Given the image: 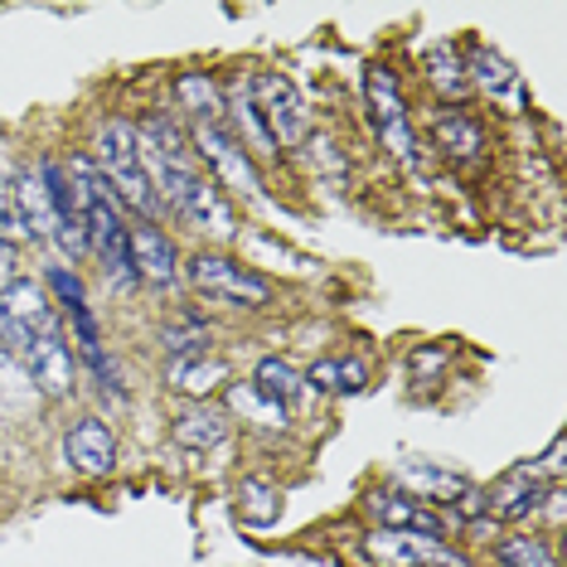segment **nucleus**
I'll list each match as a JSON object with an SVG mask.
<instances>
[{
  "label": "nucleus",
  "mask_w": 567,
  "mask_h": 567,
  "mask_svg": "<svg viewBox=\"0 0 567 567\" xmlns=\"http://www.w3.org/2000/svg\"><path fill=\"white\" fill-rule=\"evenodd\" d=\"M136 156L141 165H146L151 185H156L161 204H171V209H179V199L195 189V146H189L185 126H179L171 112H156V117H146L136 126Z\"/></svg>",
  "instance_id": "nucleus-1"
},
{
  "label": "nucleus",
  "mask_w": 567,
  "mask_h": 567,
  "mask_svg": "<svg viewBox=\"0 0 567 567\" xmlns=\"http://www.w3.org/2000/svg\"><path fill=\"white\" fill-rule=\"evenodd\" d=\"M93 165L102 171V179L112 185L117 204H132V209L146 218V224H156L161 195H156V185H151V175H146V165H141V156H136V126L132 122L112 117V122L97 126Z\"/></svg>",
  "instance_id": "nucleus-2"
},
{
  "label": "nucleus",
  "mask_w": 567,
  "mask_h": 567,
  "mask_svg": "<svg viewBox=\"0 0 567 567\" xmlns=\"http://www.w3.org/2000/svg\"><path fill=\"white\" fill-rule=\"evenodd\" d=\"M49 330H59V320H54V301H49L40 281L16 277L10 287H0V344L6 350L24 354Z\"/></svg>",
  "instance_id": "nucleus-3"
},
{
  "label": "nucleus",
  "mask_w": 567,
  "mask_h": 567,
  "mask_svg": "<svg viewBox=\"0 0 567 567\" xmlns=\"http://www.w3.org/2000/svg\"><path fill=\"white\" fill-rule=\"evenodd\" d=\"M364 93H369V117L379 126V141L393 151L403 165H417V141H412V122H408V102L398 93L393 69L373 63L364 73Z\"/></svg>",
  "instance_id": "nucleus-4"
},
{
  "label": "nucleus",
  "mask_w": 567,
  "mask_h": 567,
  "mask_svg": "<svg viewBox=\"0 0 567 567\" xmlns=\"http://www.w3.org/2000/svg\"><path fill=\"white\" fill-rule=\"evenodd\" d=\"M364 553L379 567H471L456 548H446L442 538L427 534H408V528H379V534L364 538Z\"/></svg>",
  "instance_id": "nucleus-5"
},
{
  "label": "nucleus",
  "mask_w": 567,
  "mask_h": 567,
  "mask_svg": "<svg viewBox=\"0 0 567 567\" xmlns=\"http://www.w3.org/2000/svg\"><path fill=\"white\" fill-rule=\"evenodd\" d=\"M189 146H195L199 156L218 171L224 189L257 195V175L248 165V151L238 146V136H234V126H228V122H189Z\"/></svg>",
  "instance_id": "nucleus-6"
},
{
  "label": "nucleus",
  "mask_w": 567,
  "mask_h": 567,
  "mask_svg": "<svg viewBox=\"0 0 567 567\" xmlns=\"http://www.w3.org/2000/svg\"><path fill=\"white\" fill-rule=\"evenodd\" d=\"M189 281L204 291V296H224V301H238V306H267L272 301V287L262 277H252L248 267H238L234 257L224 252H199L189 262Z\"/></svg>",
  "instance_id": "nucleus-7"
},
{
  "label": "nucleus",
  "mask_w": 567,
  "mask_h": 567,
  "mask_svg": "<svg viewBox=\"0 0 567 567\" xmlns=\"http://www.w3.org/2000/svg\"><path fill=\"white\" fill-rule=\"evenodd\" d=\"M252 97H257V107H262V122L277 146H296V141L306 136V97L287 73H257Z\"/></svg>",
  "instance_id": "nucleus-8"
},
{
  "label": "nucleus",
  "mask_w": 567,
  "mask_h": 567,
  "mask_svg": "<svg viewBox=\"0 0 567 567\" xmlns=\"http://www.w3.org/2000/svg\"><path fill=\"white\" fill-rule=\"evenodd\" d=\"M24 379L34 383L44 398H69L79 389V359L63 330H49L24 350Z\"/></svg>",
  "instance_id": "nucleus-9"
},
{
  "label": "nucleus",
  "mask_w": 567,
  "mask_h": 567,
  "mask_svg": "<svg viewBox=\"0 0 567 567\" xmlns=\"http://www.w3.org/2000/svg\"><path fill=\"white\" fill-rule=\"evenodd\" d=\"M63 456L79 475H112L117 466V436L102 417H79L63 436Z\"/></svg>",
  "instance_id": "nucleus-10"
},
{
  "label": "nucleus",
  "mask_w": 567,
  "mask_h": 567,
  "mask_svg": "<svg viewBox=\"0 0 567 567\" xmlns=\"http://www.w3.org/2000/svg\"><path fill=\"white\" fill-rule=\"evenodd\" d=\"M179 218H185L189 228H199V234L209 238H234L238 234V214H234V199L224 195V185L218 179H195V189H189L185 199H179Z\"/></svg>",
  "instance_id": "nucleus-11"
},
{
  "label": "nucleus",
  "mask_w": 567,
  "mask_h": 567,
  "mask_svg": "<svg viewBox=\"0 0 567 567\" xmlns=\"http://www.w3.org/2000/svg\"><path fill=\"white\" fill-rule=\"evenodd\" d=\"M132 272L136 281H151V287H171V281L179 277V252H175V243L161 234L156 224H141L132 228Z\"/></svg>",
  "instance_id": "nucleus-12"
},
{
  "label": "nucleus",
  "mask_w": 567,
  "mask_h": 567,
  "mask_svg": "<svg viewBox=\"0 0 567 567\" xmlns=\"http://www.w3.org/2000/svg\"><path fill=\"white\" fill-rule=\"evenodd\" d=\"M369 509L379 514L383 528H408V534H427V538L446 534L442 514H432L422 499H412V495H398V489H379V495H369Z\"/></svg>",
  "instance_id": "nucleus-13"
},
{
  "label": "nucleus",
  "mask_w": 567,
  "mask_h": 567,
  "mask_svg": "<svg viewBox=\"0 0 567 567\" xmlns=\"http://www.w3.org/2000/svg\"><path fill=\"white\" fill-rule=\"evenodd\" d=\"M489 495V514H499V519H528V514H538V505L548 499V489L538 485V466H524V471H509L505 481L495 489H485Z\"/></svg>",
  "instance_id": "nucleus-14"
},
{
  "label": "nucleus",
  "mask_w": 567,
  "mask_h": 567,
  "mask_svg": "<svg viewBox=\"0 0 567 567\" xmlns=\"http://www.w3.org/2000/svg\"><path fill=\"white\" fill-rule=\"evenodd\" d=\"M16 228H24L30 238H54V199L44 189L40 165L16 179Z\"/></svg>",
  "instance_id": "nucleus-15"
},
{
  "label": "nucleus",
  "mask_w": 567,
  "mask_h": 567,
  "mask_svg": "<svg viewBox=\"0 0 567 567\" xmlns=\"http://www.w3.org/2000/svg\"><path fill=\"white\" fill-rule=\"evenodd\" d=\"M228 432H234V412H224L214 403H195L175 417V442L189 451H209L218 442H228Z\"/></svg>",
  "instance_id": "nucleus-16"
},
{
  "label": "nucleus",
  "mask_w": 567,
  "mask_h": 567,
  "mask_svg": "<svg viewBox=\"0 0 567 567\" xmlns=\"http://www.w3.org/2000/svg\"><path fill=\"white\" fill-rule=\"evenodd\" d=\"M432 136H436V146H442L446 156H461V161H471V156H481V151H485L481 122H475L471 112H456V107L436 112V117H432Z\"/></svg>",
  "instance_id": "nucleus-17"
},
{
  "label": "nucleus",
  "mask_w": 567,
  "mask_h": 567,
  "mask_svg": "<svg viewBox=\"0 0 567 567\" xmlns=\"http://www.w3.org/2000/svg\"><path fill=\"white\" fill-rule=\"evenodd\" d=\"M224 107H234L228 117H234V126L248 136V156L272 161L277 156V141H272V132H267V122H262V107H257V97H252V83L234 87V97H224Z\"/></svg>",
  "instance_id": "nucleus-18"
},
{
  "label": "nucleus",
  "mask_w": 567,
  "mask_h": 567,
  "mask_svg": "<svg viewBox=\"0 0 567 567\" xmlns=\"http://www.w3.org/2000/svg\"><path fill=\"white\" fill-rule=\"evenodd\" d=\"M398 481L417 489L422 505L432 499V505H451V509H456L461 495L471 489V481H461V475H451V471H436V466H403L398 471Z\"/></svg>",
  "instance_id": "nucleus-19"
},
{
  "label": "nucleus",
  "mask_w": 567,
  "mask_h": 567,
  "mask_svg": "<svg viewBox=\"0 0 567 567\" xmlns=\"http://www.w3.org/2000/svg\"><path fill=\"white\" fill-rule=\"evenodd\" d=\"M252 389L257 393H267L272 403H281L291 412V403L301 398V389H306V379L296 373L287 359H257V369H252Z\"/></svg>",
  "instance_id": "nucleus-20"
},
{
  "label": "nucleus",
  "mask_w": 567,
  "mask_h": 567,
  "mask_svg": "<svg viewBox=\"0 0 567 567\" xmlns=\"http://www.w3.org/2000/svg\"><path fill=\"white\" fill-rule=\"evenodd\" d=\"M175 93H179V102H185L189 122H218L224 93L214 87V79H204V73H179V79H175Z\"/></svg>",
  "instance_id": "nucleus-21"
},
{
  "label": "nucleus",
  "mask_w": 567,
  "mask_h": 567,
  "mask_svg": "<svg viewBox=\"0 0 567 567\" xmlns=\"http://www.w3.org/2000/svg\"><path fill=\"white\" fill-rule=\"evenodd\" d=\"M466 83H481L489 97H499V93H509V87H514V69H509V59L495 54V49L475 44L471 63H466Z\"/></svg>",
  "instance_id": "nucleus-22"
},
{
  "label": "nucleus",
  "mask_w": 567,
  "mask_h": 567,
  "mask_svg": "<svg viewBox=\"0 0 567 567\" xmlns=\"http://www.w3.org/2000/svg\"><path fill=\"white\" fill-rule=\"evenodd\" d=\"M165 379H171L175 393H195V398H199V393H209L214 383H224L228 369L218 364V359H175Z\"/></svg>",
  "instance_id": "nucleus-23"
},
{
  "label": "nucleus",
  "mask_w": 567,
  "mask_h": 567,
  "mask_svg": "<svg viewBox=\"0 0 567 567\" xmlns=\"http://www.w3.org/2000/svg\"><path fill=\"white\" fill-rule=\"evenodd\" d=\"M427 69H432V87L442 97H466V59L456 54V44H442L427 54Z\"/></svg>",
  "instance_id": "nucleus-24"
},
{
  "label": "nucleus",
  "mask_w": 567,
  "mask_h": 567,
  "mask_svg": "<svg viewBox=\"0 0 567 567\" xmlns=\"http://www.w3.org/2000/svg\"><path fill=\"white\" fill-rule=\"evenodd\" d=\"M495 558L505 563V567H558L553 548L544 544V538H534V534H509V538H499Z\"/></svg>",
  "instance_id": "nucleus-25"
},
{
  "label": "nucleus",
  "mask_w": 567,
  "mask_h": 567,
  "mask_svg": "<svg viewBox=\"0 0 567 567\" xmlns=\"http://www.w3.org/2000/svg\"><path fill=\"white\" fill-rule=\"evenodd\" d=\"M228 408L252 422H267V427H287V408L272 403L267 393H257L252 383H234V389H228Z\"/></svg>",
  "instance_id": "nucleus-26"
},
{
  "label": "nucleus",
  "mask_w": 567,
  "mask_h": 567,
  "mask_svg": "<svg viewBox=\"0 0 567 567\" xmlns=\"http://www.w3.org/2000/svg\"><path fill=\"white\" fill-rule=\"evenodd\" d=\"M243 495V519H248L252 528H262V524H277V514H281V495H277V485H267V481H248L238 489Z\"/></svg>",
  "instance_id": "nucleus-27"
},
{
  "label": "nucleus",
  "mask_w": 567,
  "mask_h": 567,
  "mask_svg": "<svg viewBox=\"0 0 567 567\" xmlns=\"http://www.w3.org/2000/svg\"><path fill=\"white\" fill-rule=\"evenodd\" d=\"M49 287L59 291V301L69 306H87V296H83V281H79V272H73V267H49Z\"/></svg>",
  "instance_id": "nucleus-28"
},
{
  "label": "nucleus",
  "mask_w": 567,
  "mask_h": 567,
  "mask_svg": "<svg viewBox=\"0 0 567 567\" xmlns=\"http://www.w3.org/2000/svg\"><path fill=\"white\" fill-rule=\"evenodd\" d=\"M369 383V369L359 364V359H340V369H334V393H359Z\"/></svg>",
  "instance_id": "nucleus-29"
},
{
  "label": "nucleus",
  "mask_w": 567,
  "mask_h": 567,
  "mask_svg": "<svg viewBox=\"0 0 567 567\" xmlns=\"http://www.w3.org/2000/svg\"><path fill=\"white\" fill-rule=\"evenodd\" d=\"M16 224V179L0 171V228Z\"/></svg>",
  "instance_id": "nucleus-30"
},
{
  "label": "nucleus",
  "mask_w": 567,
  "mask_h": 567,
  "mask_svg": "<svg viewBox=\"0 0 567 567\" xmlns=\"http://www.w3.org/2000/svg\"><path fill=\"white\" fill-rule=\"evenodd\" d=\"M334 369H340V359H320V364H311V373H306V383H316V389L334 393Z\"/></svg>",
  "instance_id": "nucleus-31"
},
{
  "label": "nucleus",
  "mask_w": 567,
  "mask_h": 567,
  "mask_svg": "<svg viewBox=\"0 0 567 567\" xmlns=\"http://www.w3.org/2000/svg\"><path fill=\"white\" fill-rule=\"evenodd\" d=\"M16 281V243L0 234V287H10Z\"/></svg>",
  "instance_id": "nucleus-32"
}]
</instances>
